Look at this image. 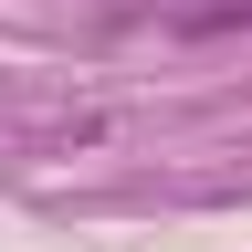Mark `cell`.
Returning <instances> with one entry per match:
<instances>
[{
  "instance_id": "1",
  "label": "cell",
  "mask_w": 252,
  "mask_h": 252,
  "mask_svg": "<svg viewBox=\"0 0 252 252\" xmlns=\"http://www.w3.org/2000/svg\"><path fill=\"white\" fill-rule=\"evenodd\" d=\"M179 32H189V42H220V32H252V0H189V11H179Z\"/></svg>"
}]
</instances>
